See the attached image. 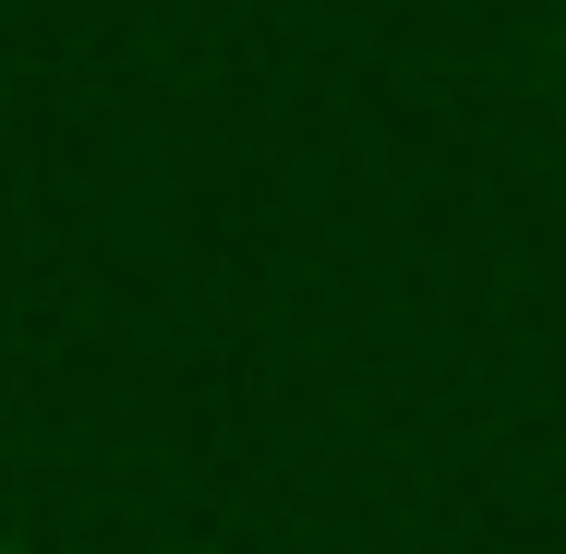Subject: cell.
I'll list each match as a JSON object with an SVG mask.
<instances>
[{
  "instance_id": "6da1fadb",
  "label": "cell",
  "mask_w": 566,
  "mask_h": 554,
  "mask_svg": "<svg viewBox=\"0 0 566 554\" xmlns=\"http://www.w3.org/2000/svg\"><path fill=\"white\" fill-rule=\"evenodd\" d=\"M0 554H24V543H0Z\"/></svg>"
}]
</instances>
